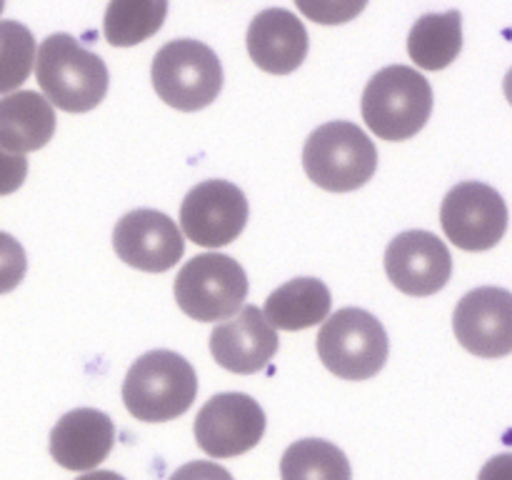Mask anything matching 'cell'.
Segmentation results:
<instances>
[{"label":"cell","instance_id":"obj_1","mask_svg":"<svg viewBox=\"0 0 512 480\" xmlns=\"http://www.w3.org/2000/svg\"><path fill=\"white\" fill-rule=\"evenodd\" d=\"M35 78L45 100L65 113H88L98 108L110 85L105 60L85 50L68 33L48 35L40 43L35 55Z\"/></svg>","mask_w":512,"mask_h":480},{"label":"cell","instance_id":"obj_2","mask_svg":"<svg viewBox=\"0 0 512 480\" xmlns=\"http://www.w3.org/2000/svg\"><path fill=\"white\" fill-rule=\"evenodd\" d=\"M198 395L195 368L175 350H150L130 365L123 403L135 420L165 423L188 413Z\"/></svg>","mask_w":512,"mask_h":480},{"label":"cell","instance_id":"obj_3","mask_svg":"<svg viewBox=\"0 0 512 480\" xmlns=\"http://www.w3.org/2000/svg\"><path fill=\"white\" fill-rule=\"evenodd\" d=\"M363 120L380 140H408L425 128L433 113V88L410 65H388L363 90Z\"/></svg>","mask_w":512,"mask_h":480},{"label":"cell","instance_id":"obj_4","mask_svg":"<svg viewBox=\"0 0 512 480\" xmlns=\"http://www.w3.org/2000/svg\"><path fill=\"white\" fill-rule=\"evenodd\" d=\"M303 168L318 188L350 193L368 183L378 168L375 143L350 120H333L310 133L303 148Z\"/></svg>","mask_w":512,"mask_h":480},{"label":"cell","instance_id":"obj_5","mask_svg":"<svg viewBox=\"0 0 512 480\" xmlns=\"http://www.w3.org/2000/svg\"><path fill=\"white\" fill-rule=\"evenodd\" d=\"M150 80L163 103L195 113L215 103L223 90V65L215 50L200 40H170L155 53Z\"/></svg>","mask_w":512,"mask_h":480},{"label":"cell","instance_id":"obj_6","mask_svg":"<svg viewBox=\"0 0 512 480\" xmlns=\"http://www.w3.org/2000/svg\"><path fill=\"white\" fill-rule=\"evenodd\" d=\"M318 355L343 380H368L383 370L390 340L383 323L363 308H343L325 318L318 333Z\"/></svg>","mask_w":512,"mask_h":480},{"label":"cell","instance_id":"obj_7","mask_svg":"<svg viewBox=\"0 0 512 480\" xmlns=\"http://www.w3.org/2000/svg\"><path fill=\"white\" fill-rule=\"evenodd\" d=\"M173 293L178 308L198 323L228 320L248 298V275L230 255L203 253L180 268Z\"/></svg>","mask_w":512,"mask_h":480},{"label":"cell","instance_id":"obj_8","mask_svg":"<svg viewBox=\"0 0 512 480\" xmlns=\"http://www.w3.org/2000/svg\"><path fill=\"white\" fill-rule=\"evenodd\" d=\"M440 223L450 243L460 250L480 253L495 248L503 240L508 230V205L490 185L465 180L445 195Z\"/></svg>","mask_w":512,"mask_h":480},{"label":"cell","instance_id":"obj_9","mask_svg":"<svg viewBox=\"0 0 512 480\" xmlns=\"http://www.w3.org/2000/svg\"><path fill=\"white\" fill-rule=\"evenodd\" d=\"M265 413L245 393L213 395L195 415V440L210 458H235L263 440Z\"/></svg>","mask_w":512,"mask_h":480},{"label":"cell","instance_id":"obj_10","mask_svg":"<svg viewBox=\"0 0 512 480\" xmlns=\"http://www.w3.org/2000/svg\"><path fill=\"white\" fill-rule=\"evenodd\" d=\"M248 215V198L228 180H203L180 205L185 238L203 248H223L233 243L245 230Z\"/></svg>","mask_w":512,"mask_h":480},{"label":"cell","instance_id":"obj_11","mask_svg":"<svg viewBox=\"0 0 512 480\" xmlns=\"http://www.w3.org/2000/svg\"><path fill=\"white\" fill-rule=\"evenodd\" d=\"M385 273L405 295L428 298L443 290L453 275V258L443 240L428 230H405L385 250Z\"/></svg>","mask_w":512,"mask_h":480},{"label":"cell","instance_id":"obj_12","mask_svg":"<svg viewBox=\"0 0 512 480\" xmlns=\"http://www.w3.org/2000/svg\"><path fill=\"white\" fill-rule=\"evenodd\" d=\"M458 343L478 358H505L512 353V293L505 288L470 290L453 313Z\"/></svg>","mask_w":512,"mask_h":480},{"label":"cell","instance_id":"obj_13","mask_svg":"<svg viewBox=\"0 0 512 480\" xmlns=\"http://www.w3.org/2000/svg\"><path fill=\"white\" fill-rule=\"evenodd\" d=\"M113 248L123 263L143 273H165L185 253V240L175 220L153 208L125 213L113 230Z\"/></svg>","mask_w":512,"mask_h":480},{"label":"cell","instance_id":"obj_14","mask_svg":"<svg viewBox=\"0 0 512 480\" xmlns=\"http://www.w3.org/2000/svg\"><path fill=\"white\" fill-rule=\"evenodd\" d=\"M278 345V333L255 305H243L233 320L215 325L210 333L215 363L238 375H253L268 368Z\"/></svg>","mask_w":512,"mask_h":480},{"label":"cell","instance_id":"obj_15","mask_svg":"<svg viewBox=\"0 0 512 480\" xmlns=\"http://www.w3.org/2000/svg\"><path fill=\"white\" fill-rule=\"evenodd\" d=\"M250 60L270 75H288L303 65L308 55V30L303 20L285 8H268L250 20Z\"/></svg>","mask_w":512,"mask_h":480},{"label":"cell","instance_id":"obj_16","mask_svg":"<svg viewBox=\"0 0 512 480\" xmlns=\"http://www.w3.org/2000/svg\"><path fill=\"white\" fill-rule=\"evenodd\" d=\"M115 425L103 410L75 408L50 430V455L65 470H93L110 455Z\"/></svg>","mask_w":512,"mask_h":480},{"label":"cell","instance_id":"obj_17","mask_svg":"<svg viewBox=\"0 0 512 480\" xmlns=\"http://www.w3.org/2000/svg\"><path fill=\"white\" fill-rule=\"evenodd\" d=\"M55 133V110L35 90H18L0 98V148L10 153H33L50 143Z\"/></svg>","mask_w":512,"mask_h":480},{"label":"cell","instance_id":"obj_18","mask_svg":"<svg viewBox=\"0 0 512 480\" xmlns=\"http://www.w3.org/2000/svg\"><path fill=\"white\" fill-rule=\"evenodd\" d=\"M333 295L318 278H295L275 288L265 300V320L275 330H305L330 315Z\"/></svg>","mask_w":512,"mask_h":480},{"label":"cell","instance_id":"obj_19","mask_svg":"<svg viewBox=\"0 0 512 480\" xmlns=\"http://www.w3.org/2000/svg\"><path fill=\"white\" fill-rule=\"evenodd\" d=\"M463 50V15L460 10L428 13L415 20L408 35V53L423 70H443Z\"/></svg>","mask_w":512,"mask_h":480},{"label":"cell","instance_id":"obj_20","mask_svg":"<svg viewBox=\"0 0 512 480\" xmlns=\"http://www.w3.org/2000/svg\"><path fill=\"white\" fill-rule=\"evenodd\" d=\"M168 0H110L103 35L115 48H130L153 38L165 23Z\"/></svg>","mask_w":512,"mask_h":480},{"label":"cell","instance_id":"obj_21","mask_svg":"<svg viewBox=\"0 0 512 480\" xmlns=\"http://www.w3.org/2000/svg\"><path fill=\"white\" fill-rule=\"evenodd\" d=\"M283 480H353L350 460L335 443L320 438L295 440L280 460Z\"/></svg>","mask_w":512,"mask_h":480},{"label":"cell","instance_id":"obj_22","mask_svg":"<svg viewBox=\"0 0 512 480\" xmlns=\"http://www.w3.org/2000/svg\"><path fill=\"white\" fill-rule=\"evenodd\" d=\"M35 65V38L18 20H0V95L13 93Z\"/></svg>","mask_w":512,"mask_h":480},{"label":"cell","instance_id":"obj_23","mask_svg":"<svg viewBox=\"0 0 512 480\" xmlns=\"http://www.w3.org/2000/svg\"><path fill=\"white\" fill-rule=\"evenodd\" d=\"M300 13L320 25H343L358 18L368 0H295Z\"/></svg>","mask_w":512,"mask_h":480},{"label":"cell","instance_id":"obj_24","mask_svg":"<svg viewBox=\"0 0 512 480\" xmlns=\"http://www.w3.org/2000/svg\"><path fill=\"white\" fill-rule=\"evenodd\" d=\"M28 270V258L25 250L13 235L0 233V295L10 293L20 285Z\"/></svg>","mask_w":512,"mask_h":480},{"label":"cell","instance_id":"obj_25","mask_svg":"<svg viewBox=\"0 0 512 480\" xmlns=\"http://www.w3.org/2000/svg\"><path fill=\"white\" fill-rule=\"evenodd\" d=\"M25 175H28V158L0 148V195L15 193L25 183Z\"/></svg>","mask_w":512,"mask_h":480},{"label":"cell","instance_id":"obj_26","mask_svg":"<svg viewBox=\"0 0 512 480\" xmlns=\"http://www.w3.org/2000/svg\"><path fill=\"white\" fill-rule=\"evenodd\" d=\"M168 480H233V475L213 460H193V463L180 465Z\"/></svg>","mask_w":512,"mask_h":480},{"label":"cell","instance_id":"obj_27","mask_svg":"<svg viewBox=\"0 0 512 480\" xmlns=\"http://www.w3.org/2000/svg\"><path fill=\"white\" fill-rule=\"evenodd\" d=\"M478 480H512V453L490 458L480 470Z\"/></svg>","mask_w":512,"mask_h":480},{"label":"cell","instance_id":"obj_28","mask_svg":"<svg viewBox=\"0 0 512 480\" xmlns=\"http://www.w3.org/2000/svg\"><path fill=\"white\" fill-rule=\"evenodd\" d=\"M75 480H125L123 475L113 473V470H93V473H85Z\"/></svg>","mask_w":512,"mask_h":480},{"label":"cell","instance_id":"obj_29","mask_svg":"<svg viewBox=\"0 0 512 480\" xmlns=\"http://www.w3.org/2000/svg\"><path fill=\"white\" fill-rule=\"evenodd\" d=\"M503 90H505V98H508V103L512 105V68L508 70V75H505Z\"/></svg>","mask_w":512,"mask_h":480},{"label":"cell","instance_id":"obj_30","mask_svg":"<svg viewBox=\"0 0 512 480\" xmlns=\"http://www.w3.org/2000/svg\"><path fill=\"white\" fill-rule=\"evenodd\" d=\"M3 8H5V0H0V13H3Z\"/></svg>","mask_w":512,"mask_h":480}]
</instances>
